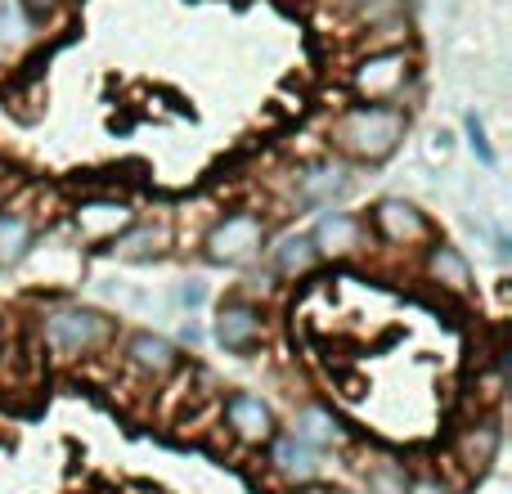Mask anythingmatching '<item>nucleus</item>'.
Listing matches in <instances>:
<instances>
[{
	"mask_svg": "<svg viewBox=\"0 0 512 494\" xmlns=\"http://www.w3.org/2000/svg\"><path fill=\"white\" fill-rule=\"evenodd\" d=\"M225 427L239 436L243 445H270L279 423H274V409L265 405L252 391H230L225 396Z\"/></svg>",
	"mask_w": 512,
	"mask_h": 494,
	"instance_id": "obj_9",
	"label": "nucleus"
},
{
	"mask_svg": "<svg viewBox=\"0 0 512 494\" xmlns=\"http://www.w3.org/2000/svg\"><path fill=\"white\" fill-rule=\"evenodd\" d=\"M32 239H36V230H32V216L27 212H0V265H18L27 252H32Z\"/></svg>",
	"mask_w": 512,
	"mask_h": 494,
	"instance_id": "obj_17",
	"label": "nucleus"
},
{
	"mask_svg": "<svg viewBox=\"0 0 512 494\" xmlns=\"http://www.w3.org/2000/svg\"><path fill=\"white\" fill-rule=\"evenodd\" d=\"M207 261L216 265H252L265 247V221L256 212H230L207 230Z\"/></svg>",
	"mask_w": 512,
	"mask_h": 494,
	"instance_id": "obj_4",
	"label": "nucleus"
},
{
	"mask_svg": "<svg viewBox=\"0 0 512 494\" xmlns=\"http://www.w3.org/2000/svg\"><path fill=\"white\" fill-rule=\"evenodd\" d=\"M270 468L279 472L288 486H310V481L324 472V463H319L315 445L297 441L292 432H274V441H270Z\"/></svg>",
	"mask_w": 512,
	"mask_h": 494,
	"instance_id": "obj_11",
	"label": "nucleus"
},
{
	"mask_svg": "<svg viewBox=\"0 0 512 494\" xmlns=\"http://www.w3.org/2000/svg\"><path fill=\"white\" fill-rule=\"evenodd\" d=\"M292 436H297V441H306V445H315V450H324V445H342V441H346L342 423H337V418L328 414L324 405H306V409H301L297 423H292Z\"/></svg>",
	"mask_w": 512,
	"mask_h": 494,
	"instance_id": "obj_16",
	"label": "nucleus"
},
{
	"mask_svg": "<svg viewBox=\"0 0 512 494\" xmlns=\"http://www.w3.org/2000/svg\"><path fill=\"white\" fill-rule=\"evenodd\" d=\"M495 450H499V423H481V427H472L468 436H463V445H459V454H463V463L468 468H486L490 459H495Z\"/></svg>",
	"mask_w": 512,
	"mask_h": 494,
	"instance_id": "obj_18",
	"label": "nucleus"
},
{
	"mask_svg": "<svg viewBox=\"0 0 512 494\" xmlns=\"http://www.w3.org/2000/svg\"><path fill=\"white\" fill-rule=\"evenodd\" d=\"M427 279H432L436 288L454 292V297H468L472 292V265L454 243H432L427 247Z\"/></svg>",
	"mask_w": 512,
	"mask_h": 494,
	"instance_id": "obj_13",
	"label": "nucleus"
},
{
	"mask_svg": "<svg viewBox=\"0 0 512 494\" xmlns=\"http://www.w3.org/2000/svg\"><path fill=\"white\" fill-rule=\"evenodd\" d=\"M270 256L283 279H301V274H310L319 265V252H315V243H310V234H283V239L270 247Z\"/></svg>",
	"mask_w": 512,
	"mask_h": 494,
	"instance_id": "obj_15",
	"label": "nucleus"
},
{
	"mask_svg": "<svg viewBox=\"0 0 512 494\" xmlns=\"http://www.w3.org/2000/svg\"><path fill=\"white\" fill-rule=\"evenodd\" d=\"M23 14L27 23H45V18L59 14V0H23Z\"/></svg>",
	"mask_w": 512,
	"mask_h": 494,
	"instance_id": "obj_21",
	"label": "nucleus"
},
{
	"mask_svg": "<svg viewBox=\"0 0 512 494\" xmlns=\"http://www.w3.org/2000/svg\"><path fill=\"white\" fill-rule=\"evenodd\" d=\"M212 337H216V346H221V351H230V355L256 351V346L265 342V315H261V306H252V301H243V297H230L221 310H216Z\"/></svg>",
	"mask_w": 512,
	"mask_h": 494,
	"instance_id": "obj_7",
	"label": "nucleus"
},
{
	"mask_svg": "<svg viewBox=\"0 0 512 494\" xmlns=\"http://www.w3.org/2000/svg\"><path fill=\"white\" fill-rule=\"evenodd\" d=\"M409 131V113L396 104H351L333 117V144L355 162H387Z\"/></svg>",
	"mask_w": 512,
	"mask_h": 494,
	"instance_id": "obj_1",
	"label": "nucleus"
},
{
	"mask_svg": "<svg viewBox=\"0 0 512 494\" xmlns=\"http://www.w3.org/2000/svg\"><path fill=\"white\" fill-rule=\"evenodd\" d=\"M369 230L391 247H414L432 239V221L414 203H405V198H378L369 212Z\"/></svg>",
	"mask_w": 512,
	"mask_h": 494,
	"instance_id": "obj_6",
	"label": "nucleus"
},
{
	"mask_svg": "<svg viewBox=\"0 0 512 494\" xmlns=\"http://www.w3.org/2000/svg\"><path fill=\"white\" fill-rule=\"evenodd\" d=\"M167 243H171L167 225H162V221L153 225V221H140V216H135V221L113 239V252L126 256V261H144V256H158Z\"/></svg>",
	"mask_w": 512,
	"mask_h": 494,
	"instance_id": "obj_14",
	"label": "nucleus"
},
{
	"mask_svg": "<svg viewBox=\"0 0 512 494\" xmlns=\"http://www.w3.org/2000/svg\"><path fill=\"white\" fill-rule=\"evenodd\" d=\"M463 131H468V144H472V153L481 158V167H495L499 153H495V144H490V135H486V122H481L477 113H468L463 117Z\"/></svg>",
	"mask_w": 512,
	"mask_h": 494,
	"instance_id": "obj_20",
	"label": "nucleus"
},
{
	"mask_svg": "<svg viewBox=\"0 0 512 494\" xmlns=\"http://www.w3.org/2000/svg\"><path fill=\"white\" fill-rule=\"evenodd\" d=\"M346 194H351V167L346 162L315 158L297 171V207H306V212H328Z\"/></svg>",
	"mask_w": 512,
	"mask_h": 494,
	"instance_id": "obj_5",
	"label": "nucleus"
},
{
	"mask_svg": "<svg viewBox=\"0 0 512 494\" xmlns=\"http://www.w3.org/2000/svg\"><path fill=\"white\" fill-rule=\"evenodd\" d=\"M405 494H450V486H445V481H436V477H418V481H409Z\"/></svg>",
	"mask_w": 512,
	"mask_h": 494,
	"instance_id": "obj_22",
	"label": "nucleus"
},
{
	"mask_svg": "<svg viewBox=\"0 0 512 494\" xmlns=\"http://www.w3.org/2000/svg\"><path fill=\"white\" fill-rule=\"evenodd\" d=\"M126 364L158 382L180 369V351H176V342H167L162 333H131L126 337Z\"/></svg>",
	"mask_w": 512,
	"mask_h": 494,
	"instance_id": "obj_12",
	"label": "nucleus"
},
{
	"mask_svg": "<svg viewBox=\"0 0 512 494\" xmlns=\"http://www.w3.org/2000/svg\"><path fill=\"white\" fill-rule=\"evenodd\" d=\"M414 77V59L400 45H382L369 50L360 63L351 68V90L360 95V104H396L400 90Z\"/></svg>",
	"mask_w": 512,
	"mask_h": 494,
	"instance_id": "obj_3",
	"label": "nucleus"
},
{
	"mask_svg": "<svg viewBox=\"0 0 512 494\" xmlns=\"http://www.w3.org/2000/svg\"><path fill=\"white\" fill-rule=\"evenodd\" d=\"M342 494H360V490H342Z\"/></svg>",
	"mask_w": 512,
	"mask_h": 494,
	"instance_id": "obj_23",
	"label": "nucleus"
},
{
	"mask_svg": "<svg viewBox=\"0 0 512 494\" xmlns=\"http://www.w3.org/2000/svg\"><path fill=\"white\" fill-rule=\"evenodd\" d=\"M135 221V207L126 198H113V194H99V198H81L77 212H72V225L86 243H113L126 225Z\"/></svg>",
	"mask_w": 512,
	"mask_h": 494,
	"instance_id": "obj_8",
	"label": "nucleus"
},
{
	"mask_svg": "<svg viewBox=\"0 0 512 494\" xmlns=\"http://www.w3.org/2000/svg\"><path fill=\"white\" fill-rule=\"evenodd\" d=\"M351 5V18L364 27H387L405 14V0H346Z\"/></svg>",
	"mask_w": 512,
	"mask_h": 494,
	"instance_id": "obj_19",
	"label": "nucleus"
},
{
	"mask_svg": "<svg viewBox=\"0 0 512 494\" xmlns=\"http://www.w3.org/2000/svg\"><path fill=\"white\" fill-rule=\"evenodd\" d=\"M310 243H315L319 261H342V256H355L364 247V221L351 212H324L310 230Z\"/></svg>",
	"mask_w": 512,
	"mask_h": 494,
	"instance_id": "obj_10",
	"label": "nucleus"
},
{
	"mask_svg": "<svg viewBox=\"0 0 512 494\" xmlns=\"http://www.w3.org/2000/svg\"><path fill=\"white\" fill-rule=\"evenodd\" d=\"M113 319L104 310H90V306H63L54 315H45L41 337L59 360H81V355L99 351V346L113 342Z\"/></svg>",
	"mask_w": 512,
	"mask_h": 494,
	"instance_id": "obj_2",
	"label": "nucleus"
}]
</instances>
